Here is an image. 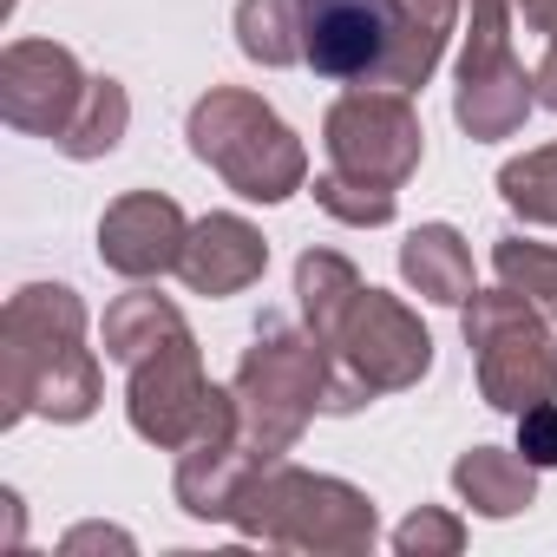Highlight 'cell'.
I'll return each instance as SVG.
<instances>
[{"label": "cell", "mask_w": 557, "mask_h": 557, "mask_svg": "<svg viewBox=\"0 0 557 557\" xmlns=\"http://www.w3.org/2000/svg\"><path fill=\"white\" fill-rule=\"evenodd\" d=\"M296 296H302L322 348H335L329 413H348L374 394H400L433 368V335L420 329V315H407L394 296L368 289L348 256L309 249L296 262Z\"/></svg>", "instance_id": "6da1fadb"}, {"label": "cell", "mask_w": 557, "mask_h": 557, "mask_svg": "<svg viewBox=\"0 0 557 557\" xmlns=\"http://www.w3.org/2000/svg\"><path fill=\"white\" fill-rule=\"evenodd\" d=\"M106 355L132 374V433L164 446V453H190L203 440H236V394L203 381L197 342L184 329V315L138 289L106 315Z\"/></svg>", "instance_id": "7a4b0ae2"}, {"label": "cell", "mask_w": 557, "mask_h": 557, "mask_svg": "<svg viewBox=\"0 0 557 557\" xmlns=\"http://www.w3.org/2000/svg\"><path fill=\"white\" fill-rule=\"evenodd\" d=\"M0 368H8V426L27 413L86 420L99 407V361L86 348L79 296L60 283L21 289L0 322Z\"/></svg>", "instance_id": "3957f363"}, {"label": "cell", "mask_w": 557, "mask_h": 557, "mask_svg": "<svg viewBox=\"0 0 557 557\" xmlns=\"http://www.w3.org/2000/svg\"><path fill=\"white\" fill-rule=\"evenodd\" d=\"M329 374H335V355H322V335L309 329H289V322H262L243 368H236V440L256 453V459H283L309 413L329 407Z\"/></svg>", "instance_id": "277c9868"}, {"label": "cell", "mask_w": 557, "mask_h": 557, "mask_svg": "<svg viewBox=\"0 0 557 557\" xmlns=\"http://www.w3.org/2000/svg\"><path fill=\"white\" fill-rule=\"evenodd\" d=\"M190 151L249 203H283L309 177L302 138L243 86H216L190 106Z\"/></svg>", "instance_id": "5b68a950"}, {"label": "cell", "mask_w": 557, "mask_h": 557, "mask_svg": "<svg viewBox=\"0 0 557 557\" xmlns=\"http://www.w3.org/2000/svg\"><path fill=\"white\" fill-rule=\"evenodd\" d=\"M230 524L262 544H289V550H368L374 544V505L322 472L269 459L230 505Z\"/></svg>", "instance_id": "8992f818"}, {"label": "cell", "mask_w": 557, "mask_h": 557, "mask_svg": "<svg viewBox=\"0 0 557 557\" xmlns=\"http://www.w3.org/2000/svg\"><path fill=\"white\" fill-rule=\"evenodd\" d=\"M466 348L479 361V394L505 413L557 400V342L518 289H472L466 302Z\"/></svg>", "instance_id": "52a82bcc"}, {"label": "cell", "mask_w": 557, "mask_h": 557, "mask_svg": "<svg viewBox=\"0 0 557 557\" xmlns=\"http://www.w3.org/2000/svg\"><path fill=\"white\" fill-rule=\"evenodd\" d=\"M420 112L407 92H348L335 99L329 125H322V145H329V164L342 177H361V184H381V190H400L420 164Z\"/></svg>", "instance_id": "ba28073f"}, {"label": "cell", "mask_w": 557, "mask_h": 557, "mask_svg": "<svg viewBox=\"0 0 557 557\" xmlns=\"http://www.w3.org/2000/svg\"><path fill=\"white\" fill-rule=\"evenodd\" d=\"M531 79L511 53V8L505 0H472V34H466V53H459V125L472 138H511L531 112Z\"/></svg>", "instance_id": "9c48e42d"}, {"label": "cell", "mask_w": 557, "mask_h": 557, "mask_svg": "<svg viewBox=\"0 0 557 557\" xmlns=\"http://www.w3.org/2000/svg\"><path fill=\"white\" fill-rule=\"evenodd\" d=\"M86 92H92V79L53 40H14L8 60H0V112H8V125H21L34 138H53L60 145L73 132Z\"/></svg>", "instance_id": "30bf717a"}, {"label": "cell", "mask_w": 557, "mask_h": 557, "mask_svg": "<svg viewBox=\"0 0 557 557\" xmlns=\"http://www.w3.org/2000/svg\"><path fill=\"white\" fill-rule=\"evenodd\" d=\"M302 60L342 86H381L387 8L381 0H302Z\"/></svg>", "instance_id": "8fae6325"}, {"label": "cell", "mask_w": 557, "mask_h": 557, "mask_svg": "<svg viewBox=\"0 0 557 557\" xmlns=\"http://www.w3.org/2000/svg\"><path fill=\"white\" fill-rule=\"evenodd\" d=\"M184 243H190V223L158 190H132V197H119L99 216V262L119 269V275H132V283L171 275L184 262Z\"/></svg>", "instance_id": "7c38bea8"}, {"label": "cell", "mask_w": 557, "mask_h": 557, "mask_svg": "<svg viewBox=\"0 0 557 557\" xmlns=\"http://www.w3.org/2000/svg\"><path fill=\"white\" fill-rule=\"evenodd\" d=\"M262 269H269V243H262L256 223H243V216H230V210L190 223V243H184L177 275H184L197 296H236V289L256 283Z\"/></svg>", "instance_id": "4fadbf2b"}, {"label": "cell", "mask_w": 557, "mask_h": 557, "mask_svg": "<svg viewBox=\"0 0 557 557\" xmlns=\"http://www.w3.org/2000/svg\"><path fill=\"white\" fill-rule=\"evenodd\" d=\"M387 8V66L381 86L387 92H420L459 27V0H381Z\"/></svg>", "instance_id": "5bb4252c"}, {"label": "cell", "mask_w": 557, "mask_h": 557, "mask_svg": "<svg viewBox=\"0 0 557 557\" xmlns=\"http://www.w3.org/2000/svg\"><path fill=\"white\" fill-rule=\"evenodd\" d=\"M400 275L426 296V302H472V249L453 223H420L400 243Z\"/></svg>", "instance_id": "9a60e30c"}, {"label": "cell", "mask_w": 557, "mask_h": 557, "mask_svg": "<svg viewBox=\"0 0 557 557\" xmlns=\"http://www.w3.org/2000/svg\"><path fill=\"white\" fill-rule=\"evenodd\" d=\"M453 485L466 492L472 511H485V518H511V511L531 505V492H537V466H531L524 453H505V446H472V453L453 466Z\"/></svg>", "instance_id": "2e32d148"}, {"label": "cell", "mask_w": 557, "mask_h": 557, "mask_svg": "<svg viewBox=\"0 0 557 557\" xmlns=\"http://www.w3.org/2000/svg\"><path fill=\"white\" fill-rule=\"evenodd\" d=\"M236 47L256 66L302 60V0H236Z\"/></svg>", "instance_id": "e0dca14e"}, {"label": "cell", "mask_w": 557, "mask_h": 557, "mask_svg": "<svg viewBox=\"0 0 557 557\" xmlns=\"http://www.w3.org/2000/svg\"><path fill=\"white\" fill-rule=\"evenodd\" d=\"M125 125H132V99H125V86H119V79H92V92H86L73 132L60 138V151H66V158H106V151L125 138Z\"/></svg>", "instance_id": "ac0fdd59"}, {"label": "cell", "mask_w": 557, "mask_h": 557, "mask_svg": "<svg viewBox=\"0 0 557 557\" xmlns=\"http://www.w3.org/2000/svg\"><path fill=\"white\" fill-rule=\"evenodd\" d=\"M492 269H498V283H505V289H518L524 302H537V309H557V249H544V243H524V236H498V249H492Z\"/></svg>", "instance_id": "d6986e66"}, {"label": "cell", "mask_w": 557, "mask_h": 557, "mask_svg": "<svg viewBox=\"0 0 557 557\" xmlns=\"http://www.w3.org/2000/svg\"><path fill=\"white\" fill-rule=\"evenodd\" d=\"M498 190H505V203H511L518 216L557 223V145H544V151H531V158H511V164L498 171Z\"/></svg>", "instance_id": "ffe728a7"}, {"label": "cell", "mask_w": 557, "mask_h": 557, "mask_svg": "<svg viewBox=\"0 0 557 557\" xmlns=\"http://www.w3.org/2000/svg\"><path fill=\"white\" fill-rule=\"evenodd\" d=\"M315 197H322V210L329 216H342V223H387L394 216V190H381V184H361V177H342V171H329V177H315Z\"/></svg>", "instance_id": "44dd1931"}, {"label": "cell", "mask_w": 557, "mask_h": 557, "mask_svg": "<svg viewBox=\"0 0 557 557\" xmlns=\"http://www.w3.org/2000/svg\"><path fill=\"white\" fill-rule=\"evenodd\" d=\"M518 453H524L537 472L557 466V400H537V407L518 413Z\"/></svg>", "instance_id": "7402d4cb"}, {"label": "cell", "mask_w": 557, "mask_h": 557, "mask_svg": "<svg viewBox=\"0 0 557 557\" xmlns=\"http://www.w3.org/2000/svg\"><path fill=\"white\" fill-rule=\"evenodd\" d=\"M459 537H466V531H459L453 518H440V511H413V518L394 531L400 550H459Z\"/></svg>", "instance_id": "603a6c76"}, {"label": "cell", "mask_w": 557, "mask_h": 557, "mask_svg": "<svg viewBox=\"0 0 557 557\" xmlns=\"http://www.w3.org/2000/svg\"><path fill=\"white\" fill-rule=\"evenodd\" d=\"M531 92H537V106H550V112H557V47L537 60V73H531Z\"/></svg>", "instance_id": "cb8c5ba5"}, {"label": "cell", "mask_w": 557, "mask_h": 557, "mask_svg": "<svg viewBox=\"0 0 557 557\" xmlns=\"http://www.w3.org/2000/svg\"><path fill=\"white\" fill-rule=\"evenodd\" d=\"M518 8H524V21H531V27L557 47V0H518Z\"/></svg>", "instance_id": "d4e9b609"}]
</instances>
